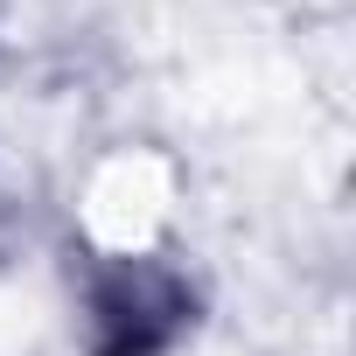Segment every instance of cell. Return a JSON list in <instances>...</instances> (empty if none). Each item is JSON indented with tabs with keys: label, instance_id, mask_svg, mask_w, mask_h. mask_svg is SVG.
<instances>
[{
	"label": "cell",
	"instance_id": "6da1fadb",
	"mask_svg": "<svg viewBox=\"0 0 356 356\" xmlns=\"http://www.w3.org/2000/svg\"><path fill=\"white\" fill-rule=\"evenodd\" d=\"M196 328V286L154 252H112L84 273V342L91 356H168Z\"/></svg>",
	"mask_w": 356,
	"mask_h": 356
}]
</instances>
